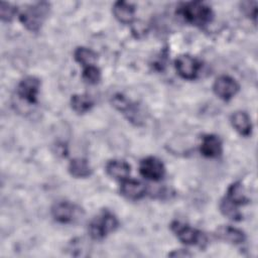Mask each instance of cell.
Here are the masks:
<instances>
[{
	"label": "cell",
	"mask_w": 258,
	"mask_h": 258,
	"mask_svg": "<svg viewBox=\"0 0 258 258\" xmlns=\"http://www.w3.org/2000/svg\"><path fill=\"white\" fill-rule=\"evenodd\" d=\"M176 13L180 15L185 20V22L198 27H204L208 25L214 17L212 8L201 1L181 3L177 7Z\"/></svg>",
	"instance_id": "obj_1"
},
{
	"label": "cell",
	"mask_w": 258,
	"mask_h": 258,
	"mask_svg": "<svg viewBox=\"0 0 258 258\" xmlns=\"http://www.w3.org/2000/svg\"><path fill=\"white\" fill-rule=\"evenodd\" d=\"M119 226L116 216L108 210L102 211L89 224L88 232L92 239L102 240L116 231Z\"/></svg>",
	"instance_id": "obj_2"
},
{
	"label": "cell",
	"mask_w": 258,
	"mask_h": 258,
	"mask_svg": "<svg viewBox=\"0 0 258 258\" xmlns=\"http://www.w3.org/2000/svg\"><path fill=\"white\" fill-rule=\"evenodd\" d=\"M49 13L47 2H37L26 7L19 15V20L29 31L37 32Z\"/></svg>",
	"instance_id": "obj_3"
},
{
	"label": "cell",
	"mask_w": 258,
	"mask_h": 258,
	"mask_svg": "<svg viewBox=\"0 0 258 258\" xmlns=\"http://www.w3.org/2000/svg\"><path fill=\"white\" fill-rule=\"evenodd\" d=\"M82 209L70 202H58L51 208L52 218L61 224L73 223L81 216Z\"/></svg>",
	"instance_id": "obj_4"
},
{
	"label": "cell",
	"mask_w": 258,
	"mask_h": 258,
	"mask_svg": "<svg viewBox=\"0 0 258 258\" xmlns=\"http://www.w3.org/2000/svg\"><path fill=\"white\" fill-rule=\"evenodd\" d=\"M170 229L176 238L185 245H198L203 241V234L186 224L174 221L170 224Z\"/></svg>",
	"instance_id": "obj_5"
},
{
	"label": "cell",
	"mask_w": 258,
	"mask_h": 258,
	"mask_svg": "<svg viewBox=\"0 0 258 258\" xmlns=\"http://www.w3.org/2000/svg\"><path fill=\"white\" fill-rule=\"evenodd\" d=\"M111 103L114 108L117 109L119 112L123 113L130 122L135 123L136 125L141 122V114L137 105L132 103L122 94H115L114 96H112Z\"/></svg>",
	"instance_id": "obj_6"
},
{
	"label": "cell",
	"mask_w": 258,
	"mask_h": 258,
	"mask_svg": "<svg viewBox=\"0 0 258 258\" xmlns=\"http://www.w3.org/2000/svg\"><path fill=\"white\" fill-rule=\"evenodd\" d=\"M177 74L184 80H194L197 78L201 69V62L189 54H181L174 60Z\"/></svg>",
	"instance_id": "obj_7"
},
{
	"label": "cell",
	"mask_w": 258,
	"mask_h": 258,
	"mask_svg": "<svg viewBox=\"0 0 258 258\" xmlns=\"http://www.w3.org/2000/svg\"><path fill=\"white\" fill-rule=\"evenodd\" d=\"M140 174L149 180H159L165 173V167L162 161L154 156H147L140 161Z\"/></svg>",
	"instance_id": "obj_8"
},
{
	"label": "cell",
	"mask_w": 258,
	"mask_h": 258,
	"mask_svg": "<svg viewBox=\"0 0 258 258\" xmlns=\"http://www.w3.org/2000/svg\"><path fill=\"white\" fill-rule=\"evenodd\" d=\"M239 89L240 86L236 80L226 75L218 77L213 85L214 93L224 101L232 99L239 92Z\"/></svg>",
	"instance_id": "obj_9"
},
{
	"label": "cell",
	"mask_w": 258,
	"mask_h": 258,
	"mask_svg": "<svg viewBox=\"0 0 258 258\" xmlns=\"http://www.w3.org/2000/svg\"><path fill=\"white\" fill-rule=\"evenodd\" d=\"M40 88V81L33 76H28L21 80L17 86L18 96L29 104L37 102V95Z\"/></svg>",
	"instance_id": "obj_10"
},
{
	"label": "cell",
	"mask_w": 258,
	"mask_h": 258,
	"mask_svg": "<svg viewBox=\"0 0 258 258\" xmlns=\"http://www.w3.org/2000/svg\"><path fill=\"white\" fill-rule=\"evenodd\" d=\"M201 153L209 158H217L222 154L223 145L219 136L215 134H206L202 138L200 147Z\"/></svg>",
	"instance_id": "obj_11"
},
{
	"label": "cell",
	"mask_w": 258,
	"mask_h": 258,
	"mask_svg": "<svg viewBox=\"0 0 258 258\" xmlns=\"http://www.w3.org/2000/svg\"><path fill=\"white\" fill-rule=\"evenodd\" d=\"M120 191L126 199L136 201L142 199L146 195V186L139 180L126 178L122 180Z\"/></svg>",
	"instance_id": "obj_12"
},
{
	"label": "cell",
	"mask_w": 258,
	"mask_h": 258,
	"mask_svg": "<svg viewBox=\"0 0 258 258\" xmlns=\"http://www.w3.org/2000/svg\"><path fill=\"white\" fill-rule=\"evenodd\" d=\"M216 236L220 240L233 245H240L246 240L244 232L232 226H220L216 231Z\"/></svg>",
	"instance_id": "obj_13"
},
{
	"label": "cell",
	"mask_w": 258,
	"mask_h": 258,
	"mask_svg": "<svg viewBox=\"0 0 258 258\" xmlns=\"http://www.w3.org/2000/svg\"><path fill=\"white\" fill-rule=\"evenodd\" d=\"M113 14L119 22L129 24L134 19L135 7L126 1H117L113 5Z\"/></svg>",
	"instance_id": "obj_14"
},
{
	"label": "cell",
	"mask_w": 258,
	"mask_h": 258,
	"mask_svg": "<svg viewBox=\"0 0 258 258\" xmlns=\"http://www.w3.org/2000/svg\"><path fill=\"white\" fill-rule=\"evenodd\" d=\"M130 171V165L124 160L113 159L108 161L106 164V172L108 175L118 180H124L128 178Z\"/></svg>",
	"instance_id": "obj_15"
},
{
	"label": "cell",
	"mask_w": 258,
	"mask_h": 258,
	"mask_svg": "<svg viewBox=\"0 0 258 258\" xmlns=\"http://www.w3.org/2000/svg\"><path fill=\"white\" fill-rule=\"evenodd\" d=\"M231 123L234 129L242 136H249L252 133V122L249 115L243 111H237L231 116Z\"/></svg>",
	"instance_id": "obj_16"
},
{
	"label": "cell",
	"mask_w": 258,
	"mask_h": 258,
	"mask_svg": "<svg viewBox=\"0 0 258 258\" xmlns=\"http://www.w3.org/2000/svg\"><path fill=\"white\" fill-rule=\"evenodd\" d=\"M69 172L77 178H85L92 174V168L85 158H74L70 161Z\"/></svg>",
	"instance_id": "obj_17"
},
{
	"label": "cell",
	"mask_w": 258,
	"mask_h": 258,
	"mask_svg": "<svg viewBox=\"0 0 258 258\" xmlns=\"http://www.w3.org/2000/svg\"><path fill=\"white\" fill-rule=\"evenodd\" d=\"M227 200H229L231 203L235 204L236 206L240 207L248 203V198L246 197L244 192V188L241 184V182L236 181L232 183L228 189H227V195L225 197Z\"/></svg>",
	"instance_id": "obj_18"
},
{
	"label": "cell",
	"mask_w": 258,
	"mask_h": 258,
	"mask_svg": "<svg viewBox=\"0 0 258 258\" xmlns=\"http://www.w3.org/2000/svg\"><path fill=\"white\" fill-rule=\"evenodd\" d=\"M71 106L76 113L84 114L93 108L94 102L89 95H73L71 98Z\"/></svg>",
	"instance_id": "obj_19"
},
{
	"label": "cell",
	"mask_w": 258,
	"mask_h": 258,
	"mask_svg": "<svg viewBox=\"0 0 258 258\" xmlns=\"http://www.w3.org/2000/svg\"><path fill=\"white\" fill-rule=\"evenodd\" d=\"M74 57L76 61L81 63L84 68L89 66H95L98 54L91 48L80 46L74 51Z\"/></svg>",
	"instance_id": "obj_20"
},
{
	"label": "cell",
	"mask_w": 258,
	"mask_h": 258,
	"mask_svg": "<svg viewBox=\"0 0 258 258\" xmlns=\"http://www.w3.org/2000/svg\"><path fill=\"white\" fill-rule=\"evenodd\" d=\"M220 210L224 216L233 220L240 221L242 219V214L239 211V207L231 203L229 200L224 198L220 203Z\"/></svg>",
	"instance_id": "obj_21"
},
{
	"label": "cell",
	"mask_w": 258,
	"mask_h": 258,
	"mask_svg": "<svg viewBox=\"0 0 258 258\" xmlns=\"http://www.w3.org/2000/svg\"><path fill=\"white\" fill-rule=\"evenodd\" d=\"M83 80L91 85H95L99 83L101 80V71L96 66H89L84 68L83 74H82Z\"/></svg>",
	"instance_id": "obj_22"
},
{
	"label": "cell",
	"mask_w": 258,
	"mask_h": 258,
	"mask_svg": "<svg viewBox=\"0 0 258 258\" xmlns=\"http://www.w3.org/2000/svg\"><path fill=\"white\" fill-rule=\"evenodd\" d=\"M241 9L243 13L256 21V16H257V2L255 1H245L241 3Z\"/></svg>",
	"instance_id": "obj_23"
},
{
	"label": "cell",
	"mask_w": 258,
	"mask_h": 258,
	"mask_svg": "<svg viewBox=\"0 0 258 258\" xmlns=\"http://www.w3.org/2000/svg\"><path fill=\"white\" fill-rule=\"evenodd\" d=\"M15 13H16V8L14 6L6 2H1L0 15L3 21H10L14 17Z\"/></svg>",
	"instance_id": "obj_24"
},
{
	"label": "cell",
	"mask_w": 258,
	"mask_h": 258,
	"mask_svg": "<svg viewBox=\"0 0 258 258\" xmlns=\"http://www.w3.org/2000/svg\"><path fill=\"white\" fill-rule=\"evenodd\" d=\"M169 256H173V257H185V256H190L191 254L190 253H187V252H185V251H183V252H181V250H178L177 252L176 251H174V252H171V253H169L168 254Z\"/></svg>",
	"instance_id": "obj_25"
}]
</instances>
